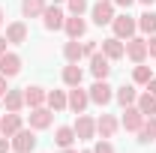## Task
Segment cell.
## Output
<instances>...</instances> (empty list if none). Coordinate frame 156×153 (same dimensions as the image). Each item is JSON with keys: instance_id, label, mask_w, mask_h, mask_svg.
Here are the masks:
<instances>
[{"instance_id": "obj_1", "label": "cell", "mask_w": 156, "mask_h": 153, "mask_svg": "<svg viewBox=\"0 0 156 153\" xmlns=\"http://www.w3.org/2000/svg\"><path fill=\"white\" fill-rule=\"evenodd\" d=\"M111 30H114V36H117V39H123V42H126V39H132V36L138 33V18L126 15V12H123V15H114V21H111Z\"/></svg>"}, {"instance_id": "obj_2", "label": "cell", "mask_w": 156, "mask_h": 153, "mask_svg": "<svg viewBox=\"0 0 156 153\" xmlns=\"http://www.w3.org/2000/svg\"><path fill=\"white\" fill-rule=\"evenodd\" d=\"M36 129H24V126H21L18 132L12 135V138H9V144H12V153H33L36 150Z\"/></svg>"}, {"instance_id": "obj_3", "label": "cell", "mask_w": 156, "mask_h": 153, "mask_svg": "<svg viewBox=\"0 0 156 153\" xmlns=\"http://www.w3.org/2000/svg\"><path fill=\"white\" fill-rule=\"evenodd\" d=\"M90 18L93 24H111L114 21V0H96L93 6H90Z\"/></svg>"}, {"instance_id": "obj_4", "label": "cell", "mask_w": 156, "mask_h": 153, "mask_svg": "<svg viewBox=\"0 0 156 153\" xmlns=\"http://www.w3.org/2000/svg\"><path fill=\"white\" fill-rule=\"evenodd\" d=\"M87 93H90V102H93V105H102V108H105V105L114 99V87H111L108 81H99V78H96L93 87H90Z\"/></svg>"}, {"instance_id": "obj_5", "label": "cell", "mask_w": 156, "mask_h": 153, "mask_svg": "<svg viewBox=\"0 0 156 153\" xmlns=\"http://www.w3.org/2000/svg\"><path fill=\"white\" fill-rule=\"evenodd\" d=\"M87 105H90V93L81 90V84H78V87H69V93H66V108H72L75 114H84Z\"/></svg>"}, {"instance_id": "obj_6", "label": "cell", "mask_w": 156, "mask_h": 153, "mask_svg": "<svg viewBox=\"0 0 156 153\" xmlns=\"http://www.w3.org/2000/svg\"><path fill=\"white\" fill-rule=\"evenodd\" d=\"M126 57L132 60V63H144V60L150 57V54H147V39L144 36L126 39Z\"/></svg>"}, {"instance_id": "obj_7", "label": "cell", "mask_w": 156, "mask_h": 153, "mask_svg": "<svg viewBox=\"0 0 156 153\" xmlns=\"http://www.w3.org/2000/svg\"><path fill=\"white\" fill-rule=\"evenodd\" d=\"M42 24H45V30H63V24H66V12L60 9L57 3H54V6H45V12H42Z\"/></svg>"}, {"instance_id": "obj_8", "label": "cell", "mask_w": 156, "mask_h": 153, "mask_svg": "<svg viewBox=\"0 0 156 153\" xmlns=\"http://www.w3.org/2000/svg\"><path fill=\"white\" fill-rule=\"evenodd\" d=\"M54 123V111L48 105H39V108H30V129H48Z\"/></svg>"}, {"instance_id": "obj_9", "label": "cell", "mask_w": 156, "mask_h": 153, "mask_svg": "<svg viewBox=\"0 0 156 153\" xmlns=\"http://www.w3.org/2000/svg\"><path fill=\"white\" fill-rule=\"evenodd\" d=\"M141 123H144V114L138 111V105H126V108H123V117H120V126H123L126 132H138Z\"/></svg>"}, {"instance_id": "obj_10", "label": "cell", "mask_w": 156, "mask_h": 153, "mask_svg": "<svg viewBox=\"0 0 156 153\" xmlns=\"http://www.w3.org/2000/svg\"><path fill=\"white\" fill-rule=\"evenodd\" d=\"M72 129H75V138L78 141H90L93 135H96V120L87 114H78V120L72 123Z\"/></svg>"}, {"instance_id": "obj_11", "label": "cell", "mask_w": 156, "mask_h": 153, "mask_svg": "<svg viewBox=\"0 0 156 153\" xmlns=\"http://www.w3.org/2000/svg\"><path fill=\"white\" fill-rule=\"evenodd\" d=\"M90 72H93V78H99V81H105V78L111 75V60L105 57L102 51H96V54H90Z\"/></svg>"}, {"instance_id": "obj_12", "label": "cell", "mask_w": 156, "mask_h": 153, "mask_svg": "<svg viewBox=\"0 0 156 153\" xmlns=\"http://www.w3.org/2000/svg\"><path fill=\"white\" fill-rule=\"evenodd\" d=\"M21 72V57L15 51H6V54H0V75L6 78H15Z\"/></svg>"}, {"instance_id": "obj_13", "label": "cell", "mask_w": 156, "mask_h": 153, "mask_svg": "<svg viewBox=\"0 0 156 153\" xmlns=\"http://www.w3.org/2000/svg\"><path fill=\"white\" fill-rule=\"evenodd\" d=\"M102 54H105L108 60H123V57H126V45H123V39H117V36L102 39Z\"/></svg>"}, {"instance_id": "obj_14", "label": "cell", "mask_w": 156, "mask_h": 153, "mask_svg": "<svg viewBox=\"0 0 156 153\" xmlns=\"http://www.w3.org/2000/svg\"><path fill=\"white\" fill-rule=\"evenodd\" d=\"M21 126H24V120H21V111H6V114L0 117V132L6 135V138H12V135L21 129Z\"/></svg>"}, {"instance_id": "obj_15", "label": "cell", "mask_w": 156, "mask_h": 153, "mask_svg": "<svg viewBox=\"0 0 156 153\" xmlns=\"http://www.w3.org/2000/svg\"><path fill=\"white\" fill-rule=\"evenodd\" d=\"M120 129V120H117L114 114H102L96 120V132H99V138H114V132Z\"/></svg>"}, {"instance_id": "obj_16", "label": "cell", "mask_w": 156, "mask_h": 153, "mask_svg": "<svg viewBox=\"0 0 156 153\" xmlns=\"http://www.w3.org/2000/svg\"><path fill=\"white\" fill-rule=\"evenodd\" d=\"M6 39H9V45H24V42H27V24H24V21L6 24Z\"/></svg>"}, {"instance_id": "obj_17", "label": "cell", "mask_w": 156, "mask_h": 153, "mask_svg": "<svg viewBox=\"0 0 156 153\" xmlns=\"http://www.w3.org/2000/svg\"><path fill=\"white\" fill-rule=\"evenodd\" d=\"M45 87H39V84H30V87H24V105L27 108H39V105H45Z\"/></svg>"}, {"instance_id": "obj_18", "label": "cell", "mask_w": 156, "mask_h": 153, "mask_svg": "<svg viewBox=\"0 0 156 153\" xmlns=\"http://www.w3.org/2000/svg\"><path fill=\"white\" fill-rule=\"evenodd\" d=\"M63 30H66V36H69V39H81L84 33H87V21L81 18V15H69L66 24H63Z\"/></svg>"}, {"instance_id": "obj_19", "label": "cell", "mask_w": 156, "mask_h": 153, "mask_svg": "<svg viewBox=\"0 0 156 153\" xmlns=\"http://www.w3.org/2000/svg\"><path fill=\"white\" fill-rule=\"evenodd\" d=\"M3 108L6 111H21L24 108V87H18V90H6V96H3Z\"/></svg>"}, {"instance_id": "obj_20", "label": "cell", "mask_w": 156, "mask_h": 153, "mask_svg": "<svg viewBox=\"0 0 156 153\" xmlns=\"http://www.w3.org/2000/svg\"><path fill=\"white\" fill-rule=\"evenodd\" d=\"M153 141H156V114L144 117V123L138 129V144H153Z\"/></svg>"}, {"instance_id": "obj_21", "label": "cell", "mask_w": 156, "mask_h": 153, "mask_svg": "<svg viewBox=\"0 0 156 153\" xmlns=\"http://www.w3.org/2000/svg\"><path fill=\"white\" fill-rule=\"evenodd\" d=\"M45 0H21V15L24 18H42V12H45Z\"/></svg>"}, {"instance_id": "obj_22", "label": "cell", "mask_w": 156, "mask_h": 153, "mask_svg": "<svg viewBox=\"0 0 156 153\" xmlns=\"http://www.w3.org/2000/svg\"><path fill=\"white\" fill-rule=\"evenodd\" d=\"M81 78H84V72H81L78 63H66V66H63V84H66V87H78Z\"/></svg>"}, {"instance_id": "obj_23", "label": "cell", "mask_w": 156, "mask_h": 153, "mask_svg": "<svg viewBox=\"0 0 156 153\" xmlns=\"http://www.w3.org/2000/svg\"><path fill=\"white\" fill-rule=\"evenodd\" d=\"M135 105H138V111H141L144 117H153V114H156V96L147 93V90H144V93H138Z\"/></svg>"}, {"instance_id": "obj_24", "label": "cell", "mask_w": 156, "mask_h": 153, "mask_svg": "<svg viewBox=\"0 0 156 153\" xmlns=\"http://www.w3.org/2000/svg\"><path fill=\"white\" fill-rule=\"evenodd\" d=\"M114 99L126 108V105H135V99H138V90L132 87V84H123V87H117L114 90Z\"/></svg>"}, {"instance_id": "obj_25", "label": "cell", "mask_w": 156, "mask_h": 153, "mask_svg": "<svg viewBox=\"0 0 156 153\" xmlns=\"http://www.w3.org/2000/svg\"><path fill=\"white\" fill-rule=\"evenodd\" d=\"M63 57H66V63H78V60L84 57V48H81L78 39H69V42L63 45Z\"/></svg>"}, {"instance_id": "obj_26", "label": "cell", "mask_w": 156, "mask_h": 153, "mask_svg": "<svg viewBox=\"0 0 156 153\" xmlns=\"http://www.w3.org/2000/svg\"><path fill=\"white\" fill-rule=\"evenodd\" d=\"M72 141H75V129H72V126H57L54 144H57L60 150H63V147H72Z\"/></svg>"}, {"instance_id": "obj_27", "label": "cell", "mask_w": 156, "mask_h": 153, "mask_svg": "<svg viewBox=\"0 0 156 153\" xmlns=\"http://www.w3.org/2000/svg\"><path fill=\"white\" fill-rule=\"evenodd\" d=\"M45 105H48L51 111H63V108H66V90H48Z\"/></svg>"}, {"instance_id": "obj_28", "label": "cell", "mask_w": 156, "mask_h": 153, "mask_svg": "<svg viewBox=\"0 0 156 153\" xmlns=\"http://www.w3.org/2000/svg\"><path fill=\"white\" fill-rule=\"evenodd\" d=\"M138 30H141V33H147V36L156 33V12H153V9H147V12H141V15H138Z\"/></svg>"}, {"instance_id": "obj_29", "label": "cell", "mask_w": 156, "mask_h": 153, "mask_svg": "<svg viewBox=\"0 0 156 153\" xmlns=\"http://www.w3.org/2000/svg\"><path fill=\"white\" fill-rule=\"evenodd\" d=\"M153 78V69L150 66H144V63H135V72H132V81L135 84H147Z\"/></svg>"}, {"instance_id": "obj_30", "label": "cell", "mask_w": 156, "mask_h": 153, "mask_svg": "<svg viewBox=\"0 0 156 153\" xmlns=\"http://www.w3.org/2000/svg\"><path fill=\"white\" fill-rule=\"evenodd\" d=\"M66 6H69V15H84V12L90 9L87 0H66Z\"/></svg>"}, {"instance_id": "obj_31", "label": "cell", "mask_w": 156, "mask_h": 153, "mask_svg": "<svg viewBox=\"0 0 156 153\" xmlns=\"http://www.w3.org/2000/svg\"><path fill=\"white\" fill-rule=\"evenodd\" d=\"M93 153H117V150H114V144H111L108 138H102V141L93 144Z\"/></svg>"}, {"instance_id": "obj_32", "label": "cell", "mask_w": 156, "mask_h": 153, "mask_svg": "<svg viewBox=\"0 0 156 153\" xmlns=\"http://www.w3.org/2000/svg\"><path fill=\"white\" fill-rule=\"evenodd\" d=\"M81 48H84V57H90V54H96V51H99V45L93 42V39H87V42H84Z\"/></svg>"}, {"instance_id": "obj_33", "label": "cell", "mask_w": 156, "mask_h": 153, "mask_svg": "<svg viewBox=\"0 0 156 153\" xmlns=\"http://www.w3.org/2000/svg\"><path fill=\"white\" fill-rule=\"evenodd\" d=\"M147 54L156 57V33H150V39H147Z\"/></svg>"}, {"instance_id": "obj_34", "label": "cell", "mask_w": 156, "mask_h": 153, "mask_svg": "<svg viewBox=\"0 0 156 153\" xmlns=\"http://www.w3.org/2000/svg\"><path fill=\"white\" fill-rule=\"evenodd\" d=\"M12 150V144H9V138H6V135L0 132V153H9Z\"/></svg>"}, {"instance_id": "obj_35", "label": "cell", "mask_w": 156, "mask_h": 153, "mask_svg": "<svg viewBox=\"0 0 156 153\" xmlns=\"http://www.w3.org/2000/svg\"><path fill=\"white\" fill-rule=\"evenodd\" d=\"M6 81H9V78H6V75H0V99L6 96V90H9V84H6Z\"/></svg>"}, {"instance_id": "obj_36", "label": "cell", "mask_w": 156, "mask_h": 153, "mask_svg": "<svg viewBox=\"0 0 156 153\" xmlns=\"http://www.w3.org/2000/svg\"><path fill=\"white\" fill-rule=\"evenodd\" d=\"M132 3H135V0H114V6H120V9H129Z\"/></svg>"}, {"instance_id": "obj_37", "label": "cell", "mask_w": 156, "mask_h": 153, "mask_svg": "<svg viewBox=\"0 0 156 153\" xmlns=\"http://www.w3.org/2000/svg\"><path fill=\"white\" fill-rule=\"evenodd\" d=\"M144 87H147V93H153V96H156V78H150V81H147Z\"/></svg>"}, {"instance_id": "obj_38", "label": "cell", "mask_w": 156, "mask_h": 153, "mask_svg": "<svg viewBox=\"0 0 156 153\" xmlns=\"http://www.w3.org/2000/svg\"><path fill=\"white\" fill-rule=\"evenodd\" d=\"M6 45H9V39H6V36H0V54H6Z\"/></svg>"}, {"instance_id": "obj_39", "label": "cell", "mask_w": 156, "mask_h": 153, "mask_svg": "<svg viewBox=\"0 0 156 153\" xmlns=\"http://www.w3.org/2000/svg\"><path fill=\"white\" fill-rule=\"evenodd\" d=\"M138 3H144V6H147V9H150V6H153L156 0H138Z\"/></svg>"}, {"instance_id": "obj_40", "label": "cell", "mask_w": 156, "mask_h": 153, "mask_svg": "<svg viewBox=\"0 0 156 153\" xmlns=\"http://www.w3.org/2000/svg\"><path fill=\"white\" fill-rule=\"evenodd\" d=\"M3 21H6V12H3V6H0V27H3Z\"/></svg>"}, {"instance_id": "obj_41", "label": "cell", "mask_w": 156, "mask_h": 153, "mask_svg": "<svg viewBox=\"0 0 156 153\" xmlns=\"http://www.w3.org/2000/svg\"><path fill=\"white\" fill-rule=\"evenodd\" d=\"M60 153H78V150H72V147H63V150H60Z\"/></svg>"}, {"instance_id": "obj_42", "label": "cell", "mask_w": 156, "mask_h": 153, "mask_svg": "<svg viewBox=\"0 0 156 153\" xmlns=\"http://www.w3.org/2000/svg\"><path fill=\"white\" fill-rule=\"evenodd\" d=\"M81 153H93V150H81Z\"/></svg>"}, {"instance_id": "obj_43", "label": "cell", "mask_w": 156, "mask_h": 153, "mask_svg": "<svg viewBox=\"0 0 156 153\" xmlns=\"http://www.w3.org/2000/svg\"><path fill=\"white\" fill-rule=\"evenodd\" d=\"M54 3H63V0H54Z\"/></svg>"}]
</instances>
